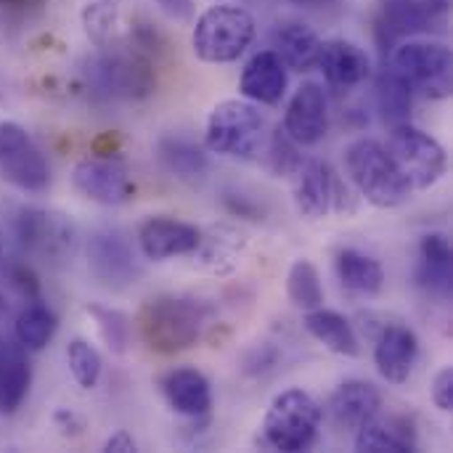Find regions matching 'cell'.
<instances>
[{"label": "cell", "instance_id": "1", "mask_svg": "<svg viewBox=\"0 0 453 453\" xmlns=\"http://www.w3.org/2000/svg\"><path fill=\"white\" fill-rule=\"evenodd\" d=\"M210 321V308L194 297L159 295L151 297L138 313V332L149 350L175 356L199 342Z\"/></svg>", "mask_w": 453, "mask_h": 453}, {"label": "cell", "instance_id": "2", "mask_svg": "<svg viewBox=\"0 0 453 453\" xmlns=\"http://www.w3.org/2000/svg\"><path fill=\"white\" fill-rule=\"evenodd\" d=\"M345 173L358 196L380 210H393L411 199V186L388 146L374 138H358L345 149Z\"/></svg>", "mask_w": 453, "mask_h": 453}, {"label": "cell", "instance_id": "3", "mask_svg": "<svg viewBox=\"0 0 453 453\" xmlns=\"http://www.w3.org/2000/svg\"><path fill=\"white\" fill-rule=\"evenodd\" d=\"M88 85L106 98L143 101L157 88V74L149 53L135 45H109L88 61Z\"/></svg>", "mask_w": 453, "mask_h": 453}, {"label": "cell", "instance_id": "4", "mask_svg": "<svg viewBox=\"0 0 453 453\" xmlns=\"http://www.w3.org/2000/svg\"><path fill=\"white\" fill-rule=\"evenodd\" d=\"M255 32L252 13L223 0L199 13L191 32V48L204 64H231L252 45Z\"/></svg>", "mask_w": 453, "mask_h": 453}, {"label": "cell", "instance_id": "5", "mask_svg": "<svg viewBox=\"0 0 453 453\" xmlns=\"http://www.w3.org/2000/svg\"><path fill=\"white\" fill-rule=\"evenodd\" d=\"M321 422H324V411L319 401L311 393L292 388L273 398L263 422V438L273 451H308L319 441Z\"/></svg>", "mask_w": 453, "mask_h": 453}, {"label": "cell", "instance_id": "6", "mask_svg": "<svg viewBox=\"0 0 453 453\" xmlns=\"http://www.w3.org/2000/svg\"><path fill=\"white\" fill-rule=\"evenodd\" d=\"M204 143L212 154L252 159L265 146V119L250 101H220L207 117Z\"/></svg>", "mask_w": 453, "mask_h": 453}, {"label": "cell", "instance_id": "7", "mask_svg": "<svg viewBox=\"0 0 453 453\" xmlns=\"http://www.w3.org/2000/svg\"><path fill=\"white\" fill-rule=\"evenodd\" d=\"M388 151L395 159L401 175L411 186V191H427L438 186L449 173L446 149L425 130L403 122L395 125L388 141Z\"/></svg>", "mask_w": 453, "mask_h": 453}, {"label": "cell", "instance_id": "8", "mask_svg": "<svg viewBox=\"0 0 453 453\" xmlns=\"http://www.w3.org/2000/svg\"><path fill=\"white\" fill-rule=\"evenodd\" d=\"M292 188L297 212L308 220L356 212L350 188L324 159H300L292 173Z\"/></svg>", "mask_w": 453, "mask_h": 453}, {"label": "cell", "instance_id": "9", "mask_svg": "<svg viewBox=\"0 0 453 453\" xmlns=\"http://www.w3.org/2000/svg\"><path fill=\"white\" fill-rule=\"evenodd\" d=\"M393 69L430 98H449L453 88L451 48L433 40H403L393 50Z\"/></svg>", "mask_w": 453, "mask_h": 453}, {"label": "cell", "instance_id": "10", "mask_svg": "<svg viewBox=\"0 0 453 453\" xmlns=\"http://www.w3.org/2000/svg\"><path fill=\"white\" fill-rule=\"evenodd\" d=\"M21 250L42 263H66L77 250V231L61 212L42 207H21L13 220Z\"/></svg>", "mask_w": 453, "mask_h": 453}, {"label": "cell", "instance_id": "11", "mask_svg": "<svg viewBox=\"0 0 453 453\" xmlns=\"http://www.w3.org/2000/svg\"><path fill=\"white\" fill-rule=\"evenodd\" d=\"M0 175L27 194H40L50 186L48 159L16 122H0Z\"/></svg>", "mask_w": 453, "mask_h": 453}, {"label": "cell", "instance_id": "12", "mask_svg": "<svg viewBox=\"0 0 453 453\" xmlns=\"http://www.w3.org/2000/svg\"><path fill=\"white\" fill-rule=\"evenodd\" d=\"M88 268L93 279L111 292L127 289L141 279V263L135 257V250L130 239L117 228H106L90 236Z\"/></svg>", "mask_w": 453, "mask_h": 453}, {"label": "cell", "instance_id": "13", "mask_svg": "<svg viewBox=\"0 0 453 453\" xmlns=\"http://www.w3.org/2000/svg\"><path fill=\"white\" fill-rule=\"evenodd\" d=\"M72 183L85 199L104 204V207L125 204L135 194V183L130 178L127 165L106 154L80 159L72 170Z\"/></svg>", "mask_w": 453, "mask_h": 453}, {"label": "cell", "instance_id": "14", "mask_svg": "<svg viewBox=\"0 0 453 453\" xmlns=\"http://www.w3.org/2000/svg\"><path fill=\"white\" fill-rule=\"evenodd\" d=\"M446 11L449 0H382L374 29L382 45V56H388V50H393L398 40L430 32L446 16Z\"/></svg>", "mask_w": 453, "mask_h": 453}, {"label": "cell", "instance_id": "15", "mask_svg": "<svg viewBox=\"0 0 453 453\" xmlns=\"http://www.w3.org/2000/svg\"><path fill=\"white\" fill-rule=\"evenodd\" d=\"M284 133L297 146H316L329 133V101L324 85L303 82L284 111Z\"/></svg>", "mask_w": 453, "mask_h": 453}, {"label": "cell", "instance_id": "16", "mask_svg": "<svg viewBox=\"0 0 453 453\" xmlns=\"http://www.w3.org/2000/svg\"><path fill=\"white\" fill-rule=\"evenodd\" d=\"M199 234H202V228H196L186 220L154 215V218H146L141 223L138 247H141V255L146 260L165 263L170 257L191 255L199 244Z\"/></svg>", "mask_w": 453, "mask_h": 453}, {"label": "cell", "instance_id": "17", "mask_svg": "<svg viewBox=\"0 0 453 453\" xmlns=\"http://www.w3.org/2000/svg\"><path fill=\"white\" fill-rule=\"evenodd\" d=\"M244 250H247V236L239 228L228 223H215V226L202 228L199 244L191 252V257H194V265L204 273L231 276L239 268Z\"/></svg>", "mask_w": 453, "mask_h": 453}, {"label": "cell", "instance_id": "18", "mask_svg": "<svg viewBox=\"0 0 453 453\" xmlns=\"http://www.w3.org/2000/svg\"><path fill=\"white\" fill-rule=\"evenodd\" d=\"M419 358V340L414 329L403 324H385L377 345H374V364L382 380L390 385H406L414 374Z\"/></svg>", "mask_w": 453, "mask_h": 453}, {"label": "cell", "instance_id": "19", "mask_svg": "<svg viewBox=\"0 0 453 453\" xmlns=\"http://www.w3.org/2000/svg\"><path fill=\"white\" fill-rule=\"evenodd\" d=\"M316 66L324 72V80L332 88H340V90H350V88L366 82L369 74H372L369 53L361 45L350 42V40H326V42H321Z\"/></svg>", "mask_w": 453, "mask_h": 453}, {"label": "cell", "instance_id": "20", "mask_svg": "<svg viewBox=\"0 0 453 453\" xmlns=\"http://www.w3.org/2000/svg\"><path fill=\"white\" fill-rule=\"evenodd\" d=\"M329 417L340 430H358L372 417L382 411L380 390L366 380H348L342 382L329 398Z\"/></svg>", "mask_w": 453, "mask_h": 453}, {"label": "cell", "instance_id": "21", "mask_svg": "<svg viewBox=\"0 0 453 453\" xmlns=\"http://www.w3.org/2000/svg\"><path fill=\"white\" fill-rule=\"evenodd\" d=\"M287 82H289L287 66L279 58V53L276 50H260L244 64L239 90L244 98H250L255 104L276 106L287 93Z\"/></svg>", "mask_w": 453, "mask_h": 453}, {"label": "cell", "instance_id": "22", "mask_svg": "<svg viewBox=\"0 0 453 453\" xmlns=\"http://www.w3.org/2000/svg\"><path fill=\"white\" fill-rule=\"evenodd\" d=\"M417 281L425 292L449 300L453 289V255L451 242L446 234L433 231L419 242V265Z\"/></svg>", "mask_w": 453, "mask_h": 453}, {"label": "cell", "instance_id": "23", "mask_svg": "<svg viewBox=\"0 0 453 453\" xmlns=\"http://www.w3.org/2000/svg\"><path fill=\"white\" fill-rule=\"evenodd\" d=\"M162 393L170 409L180 417L199 419L212 409V390L202 372L196 369H175L162 380Z\"/></svg>", "mask_w": 453, "mask_h": 453}, {"label": "cell", "instance_id": "24", "mask_svg": "<svg viewBox=\"0 0 453 453\" xmlns=\"http://www.w3.org/2000/svg\"><path fill=\"white\" fill-rule=\"evenodd\" d=\"M417 449L414 425L406 417H372L356 430V451L361 453H411Z\"/></svg>", "mask_w": 453, "mask_h": 453}, {"label": "cell", "instance_id": "25", "mask_svg": "<svg viewBox=\"0 0 453 453\" xmlns=\"http://www.w3.org/2000/svg\"><path fill=\"white\" fill-rule=\"evenodd\" d=\"M273 48L284 66L295 72H311L319 58L321 37L305 21H281L273 29Z\"/></svg>", "mask_w": 453, "mask_h": 453}, {"label": "cell", "instance_id": "26", "mask_svg": "<svg viewBox=\"0 0 453 453\" xmlns=\"http://www.w3.org/2000/svg\"><path fill=\"white\" fill-rule=\"evenodd\" d=\"M303 326L316 342H321L334 356L356 358L358 350H361L353 324L337 311H326L324 305L316 308V311H308L305 319H303Z\"/></svg>", "mask_w": 453, "mask_h": 453}, {"label": "cell", "instance_id": "27", "mask_svg": "<svg viewBox=\"0 0 453 453\" xmlns=\"http://www.w3.org/2000/svg\"><path fill=\"white\" fill-rule=\"evenodd\" d=\"M334 271H337L340 284L361 297H377L385 287V271L380 260L353 247L337 252Z\"/></svg>", "mask_w": 453, "mask_h": 453}, {"label": "cell", "instance_id": "28", "mask_svg": "<svg viewBox=\"0 0 453 453\" xmlns=\"http://www.w3.org/2000/svg\"><path fill=\"white\" fill-rule=\"evenodd\" d=\"M32 369L21 345L0 348V414H13L27 401Z\"/></svg>", "mask_w": 453, "mask_h": 453}, {"label": "cell", "instance_id": "29", "mask_svg": "<svg viewBox=\"0 0 453 453\" xmlns=\"http://www.w3.org/2000/svg\"><path fill=\"white\" fill-rule=\"evenodd\" d=\"M157 159L162 165L165 173H170L173 178H202L207 173V154L202 146H196L188 138L180 135H165L157 143Z\"/></svg>", "mask_w": 453, "mask_h": 453}, {"label": "cell", "instance_id": "30", "mask_svg": "<svg viewBox=\"0 0 453 453\" xmlns=\"http://www.w3.org/2000/svg\"><path fill=\"white\" fill-rule=\"evenodd\" d=\"M411 106H414V88L393 66H385L377 77V109L382 119L390 127L403 125L411 117Z\"/></svg>", "mask_w": 453, "mask_h": 453}, {"label": "cell", "instance_id": "31", "mask_svg": "<svg viewBox=\"0 0 453 453\" xmlns=\"http://www.w3.org/2000/svg\"><path fill=\"white\" fill-rule=\"evenodd\" d=\"M13 329H16L19 345L24 350L37 353V350H42L53 340L56 329H58V319H56V313L48 305H42L40 300H35V303H29L16 316V326Z\"/></svg>", "mask_w": 453, "mask_h": 453}, {"label": "cell", "instance_id": "32", "mask_svg": "<svg viewBox=\"0 0 453 453\" xmlns=\"http://www.w3.org/2000/svg\"><path fill=\"white\" fill-rule=\"evenodd\" d=\"M287 295H289V303L300 311H316L324 305V284H321V273L319 268L300 257L289 265V273H287Z\"/></svg>", "mask_w": 453, "mask_h": 453}, {"label": "cell", "instance_id": "33", "mask_svg": "<svg viewBox=\"0 0 453 453\" xmlns=\"http://www.w3.org/2000/svg\"><path fill=\"white\" fill-rule=\"evenodd\" d=\"M119 24V0H88L82 8V27L93 45L109 48Z\"/></svg>", "mask_w": 453, "mask_h": 453}, {"label": "cell", "instance_id": "34", "mask_svg": "<svg viewBox=\"0 0 453 453\" xmlns=\"http://www.w3.org/2000/svg\"><path fill=\"white\" fill-rule=\"evenodd\" d=\"M66 364H69V372L74 377V382L82 388V390H93L101 380V372H104V361L98 356V350L85 342V340H72L66 345Z\"/></svg>", "mask_w": 453, "mask_h": 453}, {"label": "cell", "instance_id": "35", "mask_svg": "<svg viewBox=\"0 0 453 453\" xmlns=\"http://www.w3.org/2000/svg\"><path fill=\"white\" fill-rule=\"evenodd\" d=\"M88 316H93L104 345L114 356H122L127 350V345H130V319L125 313H119V311L101 308V305H88Z\"/></svg>", "mask_w": 453, "mask_h": 453}, {"label": "cell", "instance_id": "36", "mask_svg": "<svg viewBox=\"0 0 453 453\" xmlns=\"http://www.w3.org/2000/svg\"><path fill=\"white\" fill-rule=\"evenodd\" d=\"M300 154H297V143L287 135V133H281V130H276V135L271 138V143H268V170L273 173V175H292L295 173V167L300 165Z\"/></svg>", "mask_w": 453, "mask_h": 453}, {"label": "cell", "instance_id": "37", "mask_svg": "<svg viewBox=\"0 0 453 453\" xmlns=\"http://www.w3.org/2000/svg\"><path fill=\"white\" fill-rule=\"evenodd\" d=\"M433 403L438 411L443 414H451L453 411V369L451 366H443L435 380H433Z\"/></svg>", "mask_w": 453, "mask_h": 453}, {"label": "cell", "instance_id": "38", "mask_svg": "<svg viewBox=\"0 0 453 453\" xmlns=\"http://www.w3.org/2000/svg\"><path fill=\"white\" fill-rule=\"evenodd\" d=\"M226 207H228V212L250 218V220H260L263 218V207L257 202H250L244 194H226Z\"/></svg>", "mask_w": 453, "mask_h": 453}, {"label": "cell", "instance_id": "39", "mask_svg": "<svg viewBox=\"0 0 453 453\" xmlns=\"http://www.w3.org/2000/svg\"><path fill=\"white\" fill-rule=\"evenodd\" d=\"M154 3L173 21H180L183 24V21H191L194 19V0H154Z\"/></svg>", "mask_w": 453, "mask_h": 453}, {"label": "cell", "instance_id": "40", "mask_svg": "<svg viewBox=\"0 0 453 453\" xmlns=\"http://www.w3.org/2000/svg\"><path fill=\"white\" fill-rule=\"evenodd\" d=\"M8 279L13 281V287H16L21 295H27V297H37L40 287H37L35 273H32L27 265H13V268H11V273H8Z\"/></svg>", "mask_w": 453, "mask_h": 453}, {"label": "cell", "instance_id": "41", "mask_svg": "<svg viewBox=\"0 0 453 453\" xmlns=\"http://www.w3.org/2000/svg\"><path fill=\"white\" fill-rule=\"evenodd\" d=\"M104 451L133 453V451H138V446H135V441H133V435H130L127 430H117V433L104 443Z\"/></svg>", "mask_w": 453, "mask_h": 453}, {"label": "cell", "instance_id": "42", "mask_svg": "<svg viewBox=\"0 0 453 453\" xmlns=\"http://www.w3.org/2000/svg\"><path fill=\"white\" fill-rule=\"evenodd\" d=\"M42 0H0V13H27L29 8H37Z\"/></svg>", "mask_w": 453, "mask_h": 453}, {"label": "cell", "instance_id": "43", "mask_svg": "<svg viewBox=\"0 0 453 453\" xmlns=\"http://www.w3.org/2000/svg\"><path fill=\"white\" fill-rule=\"evenodd\" d=\"M297 8H308V11H329V8H340L345 0H289Z\"/></svg>", "mask_w": 453, "mask_h": 453}, {"label": "cell", "instance_id": "44", "mask_svg": "<svg viewBox=\"0 0 453 453\" xmlns=\"http://www.w3.org/2000/svg\"><path fill=\"white\" fill-rule=\"evenodd\" d=\"M56 425L58 427H64V433H77L80 427H82V422L72 414V411H66V409H61V411H56Z\"/></svg>", "mask_w": 453, "mask_h": 453}, {"label": "cell", "instance_id": "45", "mask_svg": "<svg viewBox=\"0 0 453 453\" xmlns=\"http://www.w3.org/2000/svg\"><path fill=\"white\" fill-rule=\"evenodd\" d=\"M0 252H3V244H0Z\"/></svg>", "mask_w": 453, "mask_h": 453}, {"label": "cell", "instance_id": "46", "mask_svg": "<svg viewBox=\"0 0 453 453\" xmlns=\"http://www.w3.org/2000/svg\"><path fill=\"white\" fill-rule=\"evenodd\" d=\"M215 3H223V0H215Z\"/></svg>", "mask_w": 453, "mask_h": 453}]
</instances>
